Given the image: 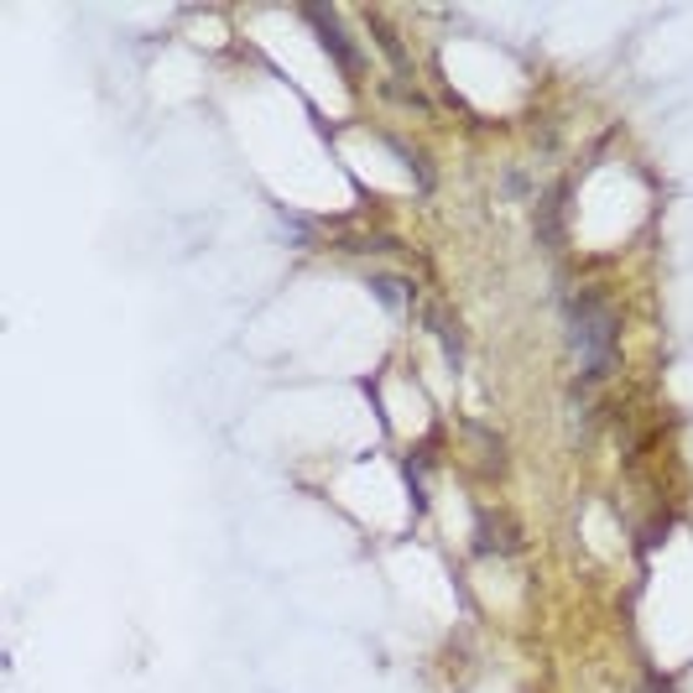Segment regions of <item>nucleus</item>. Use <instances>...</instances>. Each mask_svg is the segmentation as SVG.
<instances>
[{
  "instance_id": "2",
  "label": "nucleus",
  "mask_w": 693,
  "mask_h": 693,
  "mask_svg": "<svg viewBox=\"0 0 693 693\" xmlns=\"http://www.w3.org/2000/svg\"><path fill=\"white\" fill-rule=\"evenodd\" d=\"M308 21H314L318 32H323V47H329V53L339 58V68H344V74H360V53L350 47V37H344V26H339V21H329L323 11H308Z\"/></svg>"
},
{
  "instance_id": "3",
  "label": "nucleus",
  "mask_w": 693,
  "mask_h": 693,
  "mask_svg": "<svg viewBox=\"0 0 693 693\" xmlns=\"http://www.w3.org/2000/svg\"><path fill=\"white\" fill-rule=\"evenodd\" d=\"M371 293H381V302H392V308H402V293H407V287H402L396 277H376V282H371Z\"/></svg>"
},
{
  "instance_id": "1",
  "label": "nucleus",
  "mask_w": 693,
  "mask_h": 693,
  "mask_svg": "<svg viewBox=\"0 0 693 693\" xmlns=\"http://www.w3.org/2000/svg\"><path fill=\"white\" fill-rule=\"evenodd\" d=\"M569 334H574V355H579V376L600 381L610 371L615 350H620V318L600 293H579L569 302Z\"/></svg>"
}]
</instances>
